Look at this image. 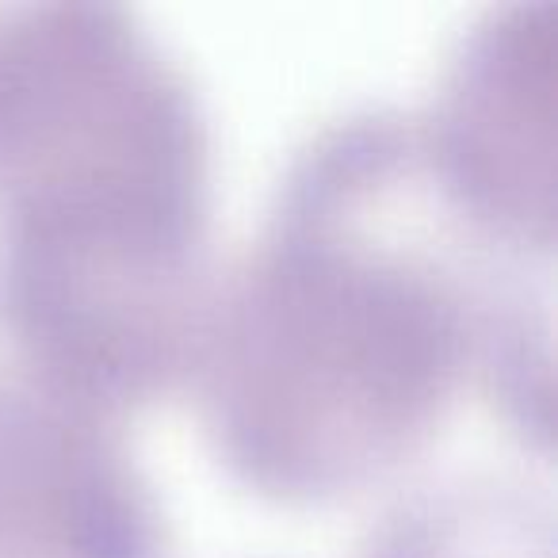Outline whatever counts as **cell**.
Returning a JSON list of instances; mask_svg holds the SVG:
<instances>
[{
	"label": "cell",
	"instance_id": "cell-1",
	"mask_svg": "<svg viewBox=\"0 0 558 558\" xmlns=\"http://www.w3.org/2000/svg\"><path fill=\"white\" fill-rule=\"evenodd\" d=\"M550 264L463 222L417 116L349 111L295 149L260 238L215 283L192 364L222 466L279 505H333L428 448L489 337Z\"/></svg>",
	"mask_w": 558,
	"mask_h": 558
},
{
	"label": "cell",
	"instance_id": "cell-2",
	"mask_svg": "<svg viewBox=\"0 0 558 558\" xmlns=\"http://www.w3.org/2000/svg\"><path fill=\"white\" fill-rule=\"evenodd\" d=\"M210 203L207 111L138 12L0 4V333L24 372L116 421L187 383Z\"/></svg>",
	"mask_w": 558,
	"mask_h": 558
},
{
	"label": "cell",
	"instance_id": "cell-3",
	"mask_svg": "<svg viewBox=\"0 0 558 558\" xmlns=\"http://www.w3.org/2000/svg\"><path fill=\"white\" fill-rule=\"evenodd\" d=\"M436 184L474 233L550 264L558 241V4L486 9L417 116Z\"/></svg>",
	"mask_w": 558,
	"mask_h": 558
},
{
	"label": "cell",
	"instance_id": "cell-4",
	"mask_svg": "<svg viewBox=\"0 0 558 558\" xmlns=\"http://www.w3.org/2000/svg\"><path fill=\"white\" fill-rule=\"evenodd\" d=\"M0 558H169L116 417L0 360Z\"/></svg>",
	"mask_w": 558,
	"mask_h": 558
},
{
	"label": "cell",
	"instance_id": "cell-5",
	"mask_svg": "<svg viewBox=\"0 0 558 558\" xmlns=\"http://www.w3.org/2000/svg\"><path fill=\"white\" fill-rule=\"evenodd\" d=\"M364 558H558L555 505L517 478H451L398 501Z\"/></svg>",
	"mask_w": 558,
	"mask_h": 558
}]
</instances>
